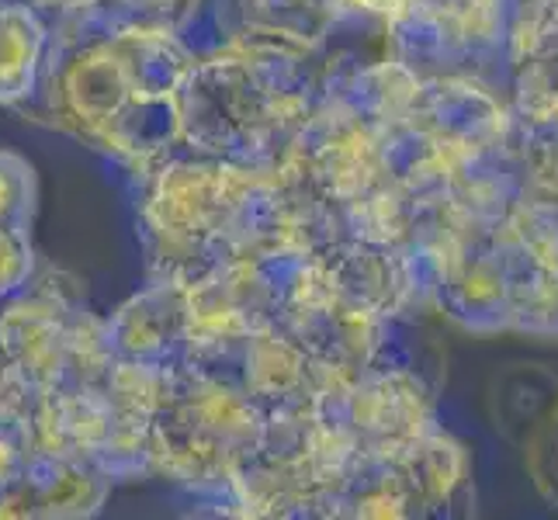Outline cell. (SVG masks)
Masks as SVG:
<instances>
[{"label": "cell", "mask_w": 558, "mask_h": 520, "mask_svg": "<svg viewBox=\"0 0 558 520\" xmlns=\"http://www.w3.org/2000/svg\"><path fill=\"white\" fill-rule=\"evenodd\" d=\"M531 469L537 475L542 493L551 499V504H558V416L555 413L548 423H542V431H537V437H534Z\"/></svg>", "instance_id": "6da1fadb"}]
</instances>
